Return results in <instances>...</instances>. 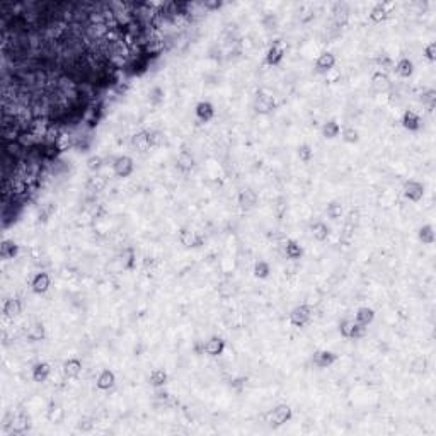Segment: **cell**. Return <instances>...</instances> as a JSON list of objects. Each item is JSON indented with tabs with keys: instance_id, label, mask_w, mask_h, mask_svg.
<instances>
[{
	"instance_id": "45",
	"label": "cell",
	"mask_w": 436,
	"mask_h": 436,
	"mask_svg": "<svg viewBox=\"0 0 436 436\" xmlns=\"http://www.w3.org/2000/svg\"><path fill=\"white\" fill-rule=\"evenodd\" d=\"M412 370H414L416 373H424L428 370V360L424 356H419L418 360L412 363Z\"/></svg>"
},
{
	"instance_id": "46",
	"label": "cell",
	"mask_w": 436,
	"mask_h": 436,
	"mask_svg": "<svg viewBox=\"0 0 436 436\" xmlns=\"http://www.w3.org/2000/svg\"><path fill=\"white\" fill-rule=\"evenodd\" d=\"M424 56H426L430 61H435L436 60V43L435 41H431L430 45L424 48Z\"/></svg>"
},
{
	"instance_id": "11",
	"label": "cell",
	"mask_w": 436,
	"mask_h": 436,
	"mask_svg": "<svg viewBox=\"0 0 436 436\" xmlns=\"http://www.w3.org/2000/svg\"><path fill=\"white\" fill-rule=\"evenodd\" d=\"M49 285H51V280H49V275L45 271L41 273H36L33 278V281H31V288H33L34 293H38V295H41V293H46L49 288Z\"/></svg>"
},
{
	"instance_id": "47",
	"label": "cell",
	"mask_w": 436,
	"mask_h": 436,
	"mask_svg": "<svg viewBox=\"0 0 436 436\" xmlns=\"http://www.w3.org/2000/svg\"><path fill=\"white\" fill-rule=\"evenodd\" d=\"M55 211H56V204L55 203L45 204V206H43V213H40V218L43 217V220H48L53 213H55Z\"/></svg>"
},
{
	"instance_id": "20",
	"label": "cell",
	"mask_w": 436,
	"mask_h": 436,
	"mask_svg": "<svg viewBox=\"0 0 436 436\" xmlns=\"http://www.w3.org/2000/svg\"><path fill=\"white\" fill-rule=\"evenodd\" d=\"M176 165L181 172H189L194 167V157H193L188 150H183V152L179 153V157H177Z\"/></svg>"
},
{
	"instance_id": "25",
	"label": "cell",
	"mask_w": 436,
	"mask_h": 436,
	"mask_svg": "<svg viewBox=\"0 0 436 436\" xmlns=\"http://www.w3.org/2000/svg\"><path fill=\"white\" fill-rule=\"evenodd\" d=\"M393 70L397 72V75L402 77V79H409L414 72V63H412L409 58H400L397 61V65L393 67Z\"/></svg>"
},
{
	"instance_id": "8",
	"label": "cell",
	"mask_w": 436,
	"mask_h": 436,
	"mask_svg": "<svg viewBox=\"0 0 436 436\" xmlns=\"http://www.w3.org/2000/svg\"><path fill=\"white\" fill-rule=\"evenodd\" d=\"M404 196L409 199V201H421L423 196H424V186L418 181H407L404 184Z\"/></svg>"
},
{
	"instance_id": "40",
	"label": "cell",
	"mask_w": 436,
	"mask_h": 436,
	"mask_svg": "<svg viewBox=\"0 0 436 436\" xmlns=\"http://www.w3.org/2000/svg\"><path fill=\"white\" fill-rule=\"evenodd\" d=\"M296 153H298V159L302 162H305V164H308V162L312 160V157H314V150H312V146L307 145V144L300 145L298 152H296Z\"/></svg>"
},
{
	"instance_id": "29",
	"label": "cell",
	"mask_w": 436,
	"mask_h": 436,
	"mask_svg": "<svg viewBox=\"0 0 436 436\" xmlns=\"http://www.w3.org/2000/svg\"><path fill=\"white\" fill-rule=\"evenodd\" d=\"M373 319H375V312H373V308L370 307H361L358 308L356 312V322L360 324V326H368V324L373 322Z\"/></svg>"
},
{
	"instance_id": "49",
	"label": "cell",
	"mask_w": 436,
	"mask_h": 436,
	"mask_svg": "<svg viewBox=\"0 0 436 436\" xmlns=\"http://www.w3.org/2000/svg\"><path fill=\"white\" fill-rule=\"evenodd\" d=\"M378 63H380V67L384 68V70H392V68H393V65H392V60H390V58L378 60Z\"/></svg>"
},
{
	"instance_id": "23",
	"label": "cell",
	"mask_w": 436,
	"mask_h": 436,
	"mask_svg": "<svg viewBox=\"0 0 436 436\" xmlns=\"http://www.w3.org/2000/svg\"><path fill=\"white\" fill-rule=\"evenodd\" d=\"M49 373H51V366H49L46 361H40V363H36L33 366V380L34 382H45L46 378L49 377Z\"/></svg>"
},
{
	"instance_id": "22",
	"label": "cell",
	"mask_w": 436,
	"mask_h": 436,
	"mask_svg": "<svg viewBox=\"0 0 436 436\" xmlns=\"http://www.w3.org/2000/svg\"><path fill=\"white\" fill-rule=\"evenodd\" d=\"M82 372V361L77 360V358H70L63 363V373L68 378H77Z\"/></svg>"
},
{
	"instance_id": "5",
	"label": "cell",
	"mask_w": 436,
	"mask_h": 436,
	"mask_svg": "<svg viewBox=\"0 0 436 436\" xmlns=\"http://www.w3.org/2000/svg\"><path fill=\"white\" fill-rule=\"evenodd\" d=\"M109 24H107L106 21H99V22H91V24L86 28V34L91 40L94 41H102L107 38V34H109Z\"/></svg>"
},
{
	"instance_id": "19",
	"label": "cell",
	"mask_w": 436,
	"mask_h": 436,
	"mask_svg": "<svg viewBox=\"0 0 436 436\" xmlns=\"http://www.w3.org/2000/svg\"><path fill=\"white\" fill-rule=\"evenodd\" d=\"M402 126L409 131H418L421 128V118L414 111H406L402 116Z\"/></svg>"
},
{
	"instance_id": "14",
	"label": "cell",
	"mask_w": 436,
	"mask_h": 436,
	"mask_svg": "<svg viewBox=\"0 0 436 436\" xmlns=\"http://www.w3.org/2000/svg\"><path fill=\"white\" fill-rule=\"evenodd\" d=\"M179 241H181V244H183L184 247H199V245H203V237H201V235L196 234V232H191V230H188V229L181 230Z\"/></svg>"
},
{
	"instance_id": "6",
	"label": "cell",
	"mask_w": 436,
	"mask_h": 436,
	"mask_svg": "<svg viewBox=\"0 0 436 436\" xmlns=\"http://www.w3.org/2000/svg\"><path fill=\"white\" fill-rule=\"evenodd\" d=\"M131 145H133L135 150H138V152H146V150H150L153 146V142H152V133L146 130H142L138 131V133H135L133 137H131Z\"/></svg>"
},
{
	"instance_id": "27",
	"label": "cell",
	"mask_w": 436,
	"mask_h": 436,
	"mask_svg": "<svg viewBox=\"0 0 436 436\" xmlns=\"http://www.w3.org/2000/svg\"><path fill=\"white\" fill-rule=\"evenodd\" d=\"M21 310H22V305L17 298H9L3 303V315H5V317H10V319L17 317V315L21 314Z\"/></svg>"
},
{
	"instance_id": "42",
	"label": "cell",
	"mask_w": 436,
	"mask_h": 436,
	"mask_svg": "<svg viewBox=\"0 0 436 436\" xmlns=\"http://www.w3.org/2000/svg\"><path fill=\"white\" fill-rule=\"evenodd\" d=\"M218 293L223 296V298H229V296H232L235 293V287L232 281H223V283H220L218 287Z\"/></svg>"
},
{
	"instance_id": "1",
	"label": "cell",
	"mask_w": 436,
	"mask_h": 436,
	"mask_svg": "<svg viewBox=\"0 0 436 436\" xmlns=\"http://www.w3.org/2000/svg\"><path fill=\"white\" fill-rule=\"evenodd\" d=\"M291 419V409L290 406H278L273 409L271 412H268L266 416V421H268L269 426L278 428V426H283L285 423H288Z\"/></svg>"
},
{
	"instance_id": "28",
	"label": "cell",
	"mask_w": 436,
	"mask_h": 436,
	"mask_svg": "<svg viewBox=\"0 0 436 436\" xmlns=\"http://www.w3.org/2000/svg\"><path fill=\"white\" fill-rule=\"evenodd\" d=\"M106 186H107V179L104 176H99V174L89 177V181H87V189L92 193H101L106 189Z\"/></svg>"
},
{
	"instance_id": "44",
	"label": "cell",
	"mask_w": 436,
	"mask_h": 436,
	"mask_svg": "<svg viewBox=\"0 0 436 436\" xmlns=\"http://www.w3.org/2000/svg\"><path fill=\"white\" fill-rule=\"evenodd\" d=\"M101 167H102V157L92 155V157H89V159H87V169H89V171L96 172V171H99Z\"/></svg>"
},
{
	"instance_id": "2",
	"label": "cell",
	"mask_w": 436,
	"mask_h": 436,
	"mask_svg": "<svg viewBox=\"0 0 436 436\" xmlns=\"http://www.w3.org/2000/svg\"><path fill=\"white\" fill-rule=\"evenodd\" d=\"M254 109L259 114H269L276 109V101L271 94H266V92H259L254 101Z\"/></svg>"
},
{
	"instance_id": "32",
	"label": "cell",
	"mask_w": 436,
	"mask_h": 436,
	"mask_svg": "<svg viewBox=\"0 0 436 436\" xmlns=\"http://www.w3.org/2000/svg\"><path fill=\"white\" fill-rule=\"evenodd\" d=\"M418 237H419V241H421L423 244H426V245L435 244V229H433V225H423L421 229H419Z\"/></svg>"
},
{
	"instance_id": "3",
	"label": "cell",
	"mask_w": 436,
	"mask_h": 436,
	"mask_svg": "<svg viewBox=\"0 0 436 436\" xmlns=\"http://www.w3.org/2000/svg\"><path fill=\"white\" fill-rule=\"evenodd\" d=\"M312 308L308 305H298L290 312V322L296 327H303L310 322Z\"/></svg>"
},
{
	"instance_id": "10",
	"label": "cell",
	"mask_w": 436,
	"mask_h": 436,
	"mask_svg": "<svg viewBox=\"0 0 436 436\" xmlns=\"http://www.w3.org/2000/svg\"><path fill=\"white\" fill-rule=\"evenodd\" d=\"M203 351L208 356H220L225 351V341L222 338H218V336H213V338H210L204 342Z\"/></svg>"
},
{
	"instance_id": "43",
	"label": "cell",
	"mask_w": 436,
	"mask_h": 436,
	"mask_svg": "<svg viewBox=\"0 0 436 436\" xmlns=\"http://www.w3.org/2000/svg\"><path fill=\"white\" fill-rule=\"evenodd\" d=\"M150 102L155 104V106L164 102V91H162L160 87H153L152 91H150Z\"/></svg>"
},
{
	"instance_id": "7",
	"label": "cell",
	"mask_w": 436,
	"mask_h": 436,
	"mask_svg": "<svg viewBox=\"0 0 436 436\" xmlns=\"http://www.w3.org/2000/svg\"><path fill=\"white\" fill-rule=\"evenodd\" d=\"M339 331L344 338H361L365 334V326H360L356 320H351V319H344L339 326Z\"/></svg>"
},
{
	"instance_id": "34",
	"label": "cell",
	"mask_w": 436,
	"mask_h": 436,
	"mask_svg": "<svg viewBox=\"0 0 436 436\" xmlns=\"http://www.w3.org/2000/svg\"><path fill=\"white\" fill-rule=\"evenodd\" d=\"M150 384H152L153 387H164V385L167 384V373H165V370L162 368L153 370V372L150 373Z\"/></svg>"
},
{
	"instance_id": "26",
	"label": "cell",
	"mask_w": 436,
	"mask_h": 436,
	"mask_svg": "<svg viewBox=\"0 0 436 436\" xmlns=\"http://www.w3.org/2000/svg\"><path fill=\"white\" fill-rule=\"evenodd\" d=\"M10 428H12V431H15V433H24L29 428V416L24 414V412L15 414L12 423H10Z\"/></svg>"
},
{
	"instance_id": "35",
	"label": "cell",
	"mask_w": 436,
	"mask_h": 436,
	"mask_svg": "<svg viewBox=\"0 0 436 436\" xmlns=\"http://www.w3.org/2000/svg\"><path fill=\"white\" fill-rule=\"evenodd\" d=\"M269 273H271V266H269V262L257 261L256 264H254V276L259 278V280H264V278H268Z\"/></svg>"
},
{
	"instance_id": "31",
	"label": "cell",
	"mask_w": 436,
	"mask_h": 436,
	"mask_svg": "<svg viewBox=\"0 0 436 436\" xmlns=\"http://www.w3.org/2000/svg\"><path fill=\"white\" fill-rule=\"evenodd\" d=\"M285 254H287L290 259H300V257L303 256V249L298 242L290 239V241H287V245H285Z\"/></svg>"
},
{
	"instance_id": "12",
	"label": "cell",
	"mask_w": 436,
	"mask_h": 436,
	"mask_svg": "<svg viewBox=\"0 0 436 436\" xmlns=\"http://www.w3.org/2000/svg\"><path fill=\"white\" fill-rule=\"evenodd\" d=\"M372 87L375 92H387L388 89L392 87L390 82V77L387 75L385 72H375L372 75Z\"/></svg>"
},
{
	"instance_id": "21",
	"label": "cell",
	"mask_w": 436,
	"mask_h": 436,
	"mask_svg": "<svg viewBox=\"0 0 436 436\" xmlns=\"http://www.w3.org/2000/svg\"><path fill=\"white\" fill-rule=\"evenodd\" d=\"M333 17H334V22L338 26H342V24H346V21H348V17H349V9H348V5H346V3H342V2H338L334 5V9H333Z\"/></svg>"
},
{
	"instance_id": "38",
	"label": "cell",
	"mask_w": 436,
	"mask_h": 436,
	"mask_svg": "<svg viewBox=\"0 0 436 436\" xmlns=\"http://www.w3.org/2000/svg\"><path fill=\"white\" fill-rule=\"evenodd\" d=\"M326 213H327V217L333 218V220L341 218V215H342V204L339 203V201H331L329 204H327V208H326Z\"/></svg>"
},
{
	"instance_id": "39",
	"label": "cell",
	"mask_w": 436,
	"mask_h": 436,
	"mask_svg": "<svg viewBox=\"0 0 436 436\" xmlns=\"http://www.w3.org/2000/svg\"><path fill=\"white\" fill-rule=\"evenodd\" d=\"M342 140L348 142V144H356L360 140V133H358V130L354 126H346L342 130Z\"/></svg>"
},
{
	"instance_id": "13",
	"label": "cell",
	"mask_w": 436,
	"mask_h": 436,
	"mask_svg": "<svg viewBox=\"0 0 436 436\" xmlns=\"http://www.w3.org/2000/svg\"><path fill=\"white\" fill-rule=\"evenodd\" d=\"M334 65H336V58H334L333 53L324 51V53H320L319 58L315 60V70H317L319 73H327V72L333 70Z\"/></svg>"
},
{
	"instance_id": "30",
	"label": "cell",
	"mask_w": 436,
	"mask_h": 436,
	"mask_svg": "<svg viewBox=\"0 0 436 436\" xmlns=\"http://www.w3.org/2000/svg\"><path fill=\"white\" fill-rule=\"evenodd\" d=\"M310 232H312V235H314L315 241H326V239L329 237L331 230H329V227H327V223L315 222V223H312Z\"/></svg>"
},
{
	"instance_id": "37",
	"label": "cell",
	"mask_w": 436,
	"mask_h": 436,
	"mask_svg": "<svg viewBox=\"0 0 436 436\" xmlns=\"http://www.w3.org/2000/svg\"><path fill=\"white\" fill-rule=\"evenodd\" d=\"M28 338L31 339V341H41V339L45 338L43 324H40V322L33 324V326L29 327V331H28Z\"/></svg>"
},
{
	"instance_id": "15",
	"label": "cell",
	"mask_w": 436,
	"mask_h": 436,
	"mask_svg": "<svg viewBox=\"0 0 436 436\" xmlns=\"http://www.w3.org/2000/svg\"><path fill=\"white\" fill-rule=\"evenodd\" d=\"M338 356L333 353V351H317L312 358V363H314L317 368H329L331 365L336 363Z\"/></svg>"
},
{
	"instance_id": "4",
	"label": "cell",
	"mask_w": 436,
	"mask_h": 436,
	"mask_svg": "<svg viewBox=\"0 0 436 436\" xmlns=\"http://www.w3.org/2000/svg\"><path fill=\"white\" fill-rule=\"evenodd\" d=\"M113 171L118 177H128L135 171V162L128 155H119L114 159Z\"/></svg>"
},
{
	"instance_id": "18",
	"label": "cell",
	"mask_w": 436,
	"mask_h": 436,
	"mask_svg": "<svg viewBox=\"0 0 436 436\" xmlns=\"http://www.w3.org/2000/svg\"><path fill=\"white\" fill-rule=\"evenodd\" d=\"M17 252H19V245L15 244L14 241H9V239L2 241V244H0V257H2V259H14V257L17 256Z\"/></svg>"
},
{
	"instance_id": "24",
	"label": "cell",
	"mask_w": 436,
	"mask_h": 436,
	"mask_svg": "<svg viewBox=\"0 0 436 436\" xmlns=\"http://www.w3.org/2000/svg\"><path fill=\"white\" fill-rule=\"evenodd\" d=\"M114 382H116L114 373L111 372V370H102L97 377V388H101V390H109V388H113Z\"/></svg>"
},
{
	"instance_id": "9",
	"label": "cell",
	"mask_w": 436,
	"mask_h": 436,
	"mask_svg": "<svg viewBox=\"0 0 436 436\" xmlns=\"http://www.w3.org/2000/svg\"><path fill=\"white\" fill-rule=\"evenodd\" d=\"M283 56H285V45L283 41L276 40L275 43L269 46L268 53H266V61H268L269 65H278L283 60Z\"/></svg>"
},
{
	"instance_id": "17",
	"label": "cell",
	"mask_w": 436,
	"mask_h": 436,
	"mask_svg": "<svg viewBox=\"0 0 436 436\" xmlns=\"http://www.w3.org/2000/svg\"><path fill=\"white\" fill-rule=\"evenodd\" d=\"M196 116H198V119H201L203 123L211 121V119H213V116H215L213 104L208 102V101L198 102V106H196Z\"/></svg>"
},
{
	"instance_id": "48",
	"label": "cell",
	"mask_w": 436,
	"mask_h": 436,
	"mask_svg": "<svg viewBox=\"0 0 436 436\" xmlns=\"http://www.w3.org/2000/svg\"><path fill=\"white\" fill-rule=\"evenodd\" d=\"M201 5L204 7V9L215 10V9H220V7H222V2H218V0H206V2H203Z\"/></svg>"
},
{
	"instance_id": "16",
	"label": "cell",
	"mask_w": 436,
	"mask_h": 436,
	"mask_svg": "<svg viewBox=\"0 0 436 436\" xmlns=\"http://www.w3.org/2000/svg\"><path fill=\"white\" fill-rule=\"evenodd\" d=\"M257 201H259V196L250 188L241 191V194H239V204H241V208H244V210H252L257 204Z\"/></svg>"
},
{
	"instance_id": "36",
	"label": "cell",
	"mask_w": 436,
	"mask_h": 436,
	"mask_svg": "<svg viewBox=\"0 0 436 436\" xmlns=\"http://www.w3.org/2000/svg\"><path fill=\"white\" fill-rule=\"evenodd\" d=\"M387 14H388L387 5H384V3H378V5H375L372 9V12H370V19H372V21H375V22H382V21H385V19H387Z\"/></svg>"
},
{
	"instance_id": "41",
	"label": "cell",
	"mask_w": 436,
	"mask_h": 436,
	"mask_svg": "<svg viewBox=\"0 0 436 436\" xmlns=\"http://www.w3.org/2000/svg\"><path fill=\"white\" fill-rule=\"evenodd\" d=\"M421 101H423V104H426L430 109H433L435 104H436V91L435 89H428L426 92H423Z\"/></svg>"
},
{
	"instance_id": "33",
	"label": "cell",
	"mask_w": 436,
	"mask_h": 436,
	"mask_svg": "<svg viewBox=\"0 0 436 436\" xmlns=\"http://www.w3.org/2000/svg\"><path fill=\"white\" fill-rule=\"evenodd\" d=\"M339 133H341V126L338 125V121H334V119H329V121L324 123L322 135L326 138H336Z\"/></svg>"
}]
</instances>
